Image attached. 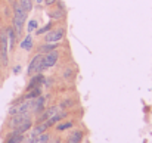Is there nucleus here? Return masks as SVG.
<instances>
[{"label":"nucleus","instance_id":"nucleus-1","mask_svg":"<svg viewBox=\"0 0 152 143\" xmlns=\"http://www.w3.org/2000/svg\"><path fill=\"white\" fill-rule=\"evenodd\" d=\"M27 19V12L19 6V3L15 4V18H13V28H15V34L19 37L22 33V25Z\"/></svg>","mask_w":152,"mask_h":143},{"label":"nucleus","instance_id":"nucleus-2","mask_svg":"<svg viewBox=\"0 0 152 143\" xmlns=\"http://www.w3.org/2000/svg\"><path fill=\"white\" fill-rule=\"evenodd\" d=\"M42 61H43V55L42 53H39V55H36L33 59H31V62H30V65H28V75H36V74H39V72H42Z\"/></svg>","mask_w":152,"mask_h":143},{"label":"nucleus","instance_id":"nucleus-3","mask_svg":"<svg viewBox=\"0 0 152 143\" xmlns=\"http://www.w3.org/2000/svg\"><path fill=\"white\" fill-rule=\"evenodd\" d=\"M7 31H1L0 34V55H1V62L6 65L7 63Z\"/></svg>","mask_w":152,"mask_h":143},{"label":"nucleus","instance_id":"nucleus-4","mask_svg":"<svg viewBox=\"0 0 152 143\" xmlns=\"http://www.w3.org/2000/svg\"><path fill=\"white\" fill-rule=\"evenodd\" d=\"M56 61H58V52L52 50L49 53H46V55L43 56V61H42V71H45V69L53 66V65L56 63Z\"/></svg>","mask_w":152,"mask_h":143},{"label":"nucleus","instance_id":"nucleus-5","mask_svg":"<svg viewBox=\"0 0 152 143\" xmlns=\"http://www.w3.org/2000/svg\"><path fill=\"white\" fill-rule=\"evenodd\" d=\"M64 34H65V31L62 28H56V30H53L45 36V42L46 43H58L64 39Z\"/></svg>","mask_w":152,"mask_h":143},{"label":"nucleus","instance_id":"nucleus-6","mask_svg":"<svg viewBox=\"0 0 152 143\" xmlns=\"http://www.w3.org/2000/svg\"><path fill=\"white\" fill-rule=\"evenodd\" d=\"M28 120H30V115H28V114H16V115H13L12 120H10V127L15 130L16 127H19L22 123H25V121H28Z\"/></svg>","mask_w":152,"mask_h":143},{"label":"nucleus","instance_id":"nucleus-7","mask_svg":"<svg viewBox=\"0 0 152 143\" xmlns=\"http://www.w3.org/2000/svg\"><path fill=\"white\" fill-rule=\"evenodd\" d=\"M58 114H61V108L59 106H52L49 109H46L42 115H40V118H39V123H43V121H46V120H49L52 117H55V115H58Z\"/></svg>","mask_w":152,"mask_h":143},{"label":"nucleus","instance_id":"nucleus-8","mask_svg":"<svg viewBox=\"0 0 152 143\" xmlns=\"http://www.w3.org/2000/svg\"><path fill=\"white\" fill-rule=\"evenodd\" d=\"M45 103H46V97H43L42 95L39 96V97H36V99H34V103H33V111H34V112L43 111Z\"/></svg>","mask_w":152,"mask_h":143},{"label":"nucleus","instance_id":"nucleus-9","mask_svg":"<svg viewBox=\"0 0 152 143\" xmlns=\"http://www.w3.org/2000/svg\"><path fill=\"white\" fill-rule=\"evenodd\" d=\"M49 134H40V136H37V137H30V139H27V140H22L21 143H48L49 142Z\"/></svg>","mask_w":152,"mask_h":143},{"label":"nucleus","instance_id":"nucleus-10","mask_svg":"<svg viewBox=\"0 0 152 143\" xmlns=\"http://www.w3.org/2000/svg\"><path fill=\"white\" fill-rule=\"evenodd\" d=\"M43 81H45L43 75H40V74L33 75V78H31V81H30V84H28L27 90H31V89H34V87H39V86H40V83H43Z\"/></svg>","mask_w":152,"mask_h":143},{"label":"nucleus","instance_id":"nucleus-11","mask_svg":"<svg viewBox=\"0 0 152 143\" xmlns=\"http://www.w3.org/2000/svg\"><path fill=\"white\" fill-rule=\"evenodd\" d=\"M31 128V120H28V121H25V123H22L19 127H16L15 130H13V133L15 134H24L25 131H28Z\"/></svg>","mask_w":152,"mask_h":143},{"label":"nucleus","instance_id":"nucleus-12","mask_svg":"<svg viewBox=\"0 0 152 143\" xmlns=\"http://www.w3.org/2000/svg\"><path fill=\"white\" fill-rule=\"evenodd\" d=\"M81 139H83V133L80 130H75L71 133V136L68 137L66 143H81Z\"/></svg>","mask_w":152,"mask_h":143},{"label":"nucleus","instance_id":"nucleus-13","mask_svg":"<svg viewBox=\"0 0 152 143\" xmlns=\"http://www.w3.org/2000/svg\"><path fill=\"white\" fill-rule=\"evenodd\" d=\"M21 47L25 49V50L33 49V37H31V36H27V37L21 42Z\"/></svg>","mask_w":152,"mask_h":143},{"label":"nucleus","instance_id":"nucleus-14","mask_svg":"<svg viewBox=\"0 0 152 143\" xmlns=\"http://www.w3.org/2000/svg\"><path fill=\"white\" fill-rule=\"evenodd\" d=\"M18 3L25 12H30L33 9V0H19Z\"/></svg>","mask_w":152,"mask_h":143},{"label":"nucleus","instance_id":"nucleus-15","mask_svg":"<svg viewBox=\"0 0 152 143\" xmlns=\"http://www.w3.org/2000/svg\"><path fill=\"white\" fill-rule=\"evenodd\" d=\"M24 140V136L22 134H15V133H12L10 136H9V139L6 140V143H21Z\"/></svg>","mask_w":152,"mask_h":143},{"label":"nucleus","instance_id":"nucleus-16","mask_svg":"<svg viewBox=\"0 0 152 143\" xmlns=\"http://www.w3.org/2000/svg\"><path fill=\"white\" fill-rule=\"evenodd\" d=\"M7 31V40H9V50L13 47V43H15V34H13V30L12 28H9V30H6Z\"/></svg>","mask_w":152,"mask_h":143},{"label":"nucleus","instance_id":"nucleus-17","mask_svg":"<svg viewBox=\"0 0 152 143\" xmlns=\"http://www.w3.org/2000/svg\"><path fill=\"white\" fill-rule=\"evenodd\" d=\"M56 49V43H50V45H43L42 47H40V52L43 53H49V52H52V50H55Z\"/></svg>","mask_w":152,"mask_h":143},{"label":"nucleus","instance_id":"nucleus-18","mask_svg":"<svg viewBox=\"0 0 152 143\" xmlns=\"http://www.w3.org/2000/svg\"><path fill=\"white\" fill-rule=\"evenodd\" d=\"M71 127H72V123H71V121H66V123H64V124H59V125L56 127V130H58V131H64V130L71 128Z\"/></svg>","mask_w":152,"mask_h":143},{"label":"nucleus","instance_id":"nucleus-19","mask_svg":"<svg viewBox=\"0 0 152 143\" xmlns=\"http://www.w3.org/2000/svg\"><path fill=\"white\" fill-rule=\"evenodd\" d=\"M34 30H37V21H30V24H28V31L31 33V31H34Z\"/></svg>","mask_w":152,"mask_h":143},{"label":"nucleus","instance_id":"nucleus-20","mask_svg":"<svg viewBox=\"0 0 152 143\" xmlns=\"http://www.w3.org/2000/svg\"><path fill=\"white\" fill-rule=\"evenodd\" d=\"M50 25H52V24H48V25H46L45 28H40V30H37V34H43L45 31H48V30H50Z\"/></svg>","mask_w":152,"mask_h":143},{"label":"nucleus","instance_id":"nucleus-21","mask_svg":"<svg viewBox=\"0 0 152 143\" xmlns=\"http://www.w3.org/2000/svg\"><path fill=\"white\" fill-rule=\"evenodd\" d=\"M55 1H56V0H45V3H46L48 6H50V4H53Z\"/></svg>","mask_w":152,"mask_h":143},{"label":"nucleus","instance_id":"nucleus-22","mask_svg":"<svg viewBox=\"0 0 152 143\" xmlns=\"http://www.w3.org/2000/svg\"><path fill=\"white\" fill-rule=\"evenodd\" d=\"M19 71H21V66H15V69H13V72H15V74H18Z\"/></svg>","mask_w":152,"mask_h":143},{"label":"nucleus","instance_id":"nucleus-23","mask_svg":"<svg viewBox=\"0 0 152 143\" xmlns=\"http://www.w3.org/2000/svg\"><path fill=\"white\" fill-rule=\"evenodd\" d=\"M34 1H37V3H43L45 0H34Z\"/></svg>","mask_w":152,"mask_h":143}]
</instances>
